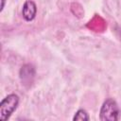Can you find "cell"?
<instances>
[{"instance_id": "obj_1", "label": "cell", "mask_w": 121, "mask_h": 121, "mask_svg": "<svg viewBox=\"0 0 121 121\" xmlns=\"http://www.w3.org/2000/svg\"><path fill=\"white\" fill-rule=\"evenodd\" d=\"M19 104V96L15 94L7 95L0 103V119L2 121L8 120L12 112L17 109Z\"/></svg>"}, {"instance_id": "obj_2", "label": "cell", "mask_w": 121, "mask_h": 121, "mask_svg": "<svg viewBox=\"0 0 121 121\" xmlns=\"http://www.w3.org/2000/svg\"><path fill=\"white\" fill-rule=\"evenodd\" d=\"M119 108L117 103L112 98H108L104 101L100 109V120L102 121H116L119 119Z\"/></svg>"}, {"instance_id": "obj_3", "label": "cell", "mask_w": 121, "mask_h": 121, "mask_svg": "<svg viewBox=\"0 0 121 121\" xmlns=\"http://www.w3.org/2000/svg\"><path fill=\"white\" fill-rule=\"evenodd\" d=\"M36 13H37L36 4L32 0H26L24 3L23 9H22V14H23L24 19L27 22H30V21L34 20Z\"/></svg>"}, {"instance_id": "obj_4", "label": "cell", "mask_w": 121, "mask_h": 121, "mask_svg": "<svg viewBox=\"0 0 121 121\" xmlns=\"http://www.w3.org/2000/svg\"><path fill=\"white\" fill-rule=\"evenodd\" d=\"M107 26L106 21L99 15H95L87 24V27L95 32H103Z\"/></svg>"}, {"instance_id": "obj_5", "label": "cell", "mask_w": 121, "mask_h": 121, "mask_svg": "<svg viewBox=\"0 0 121 121\" xmlns=\"http://www.w3.org/2000/svg\"><path fill=\"white\" fill-rule=\"evenodd\" d=\"M34 75H35L34 67L30 64L24 65L20 70V78H21L22 81L24 82V84L31 83L32 79L34 78Z\"/></svg>"}, {"instance_id": "obj_6", "label": "cell", "mask_w": 121, "mask_h": 121, "mask_svg": "<svg viewBox=\"0 0 121 121\" xmlns=\"http://www.w3.org/2000/svg\"><path fill=\"white\" fill-rule=\"evenodd\" d=\"M73 120H80V121H87V120H89V115H88V113H87V112L85 111V110H82V109H80V110H78L77 112H76V114H75V116L73 117Z\"/></svg>"}, {"instance_id": "obj_7", "label": "cell", "mask_w": 121, "mask_h": 121, "mask_svg": "<svg viewBox=\"0 0 121 121\" xmlns=\"http://www.w3.org/2000/svg\"><path fill=\"white\" fill-rule=\"evenodd\" d=\"M4 6H5V0H2V5H1V9H0L1 11H2L3 9H4Z\"/></svg>"}]
</instances>
